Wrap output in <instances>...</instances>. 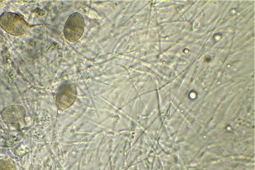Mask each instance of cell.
<instances>
[{
    "mask_svg": "<svg viewBox=\"0 0 255 170\" xmlns=\"http://www.w3.org/2000/svg\"><path fill=\"white\" fill-rule=\"evenodd\" d=\"M0 26L7 33L16 36L24 34L28 29L23 18L12 12H3L0 15Z\"/></svg>",
    "mask_w": 255,
    "mask_h": 170,
    "instance_id": "6da1fadb",
    "label": "cell"
},
{
    "mask_svg": "<svg viewBox=\"0 0 255 170\" xmlns=\"http://www.w3.org/2000/svg\"><path fill=\"white\" fill-rule=\"evenodd\" d=\"M25 109L22 106L12 105L6 107L1 113L2 119L8 123H14L24 117Z\"/></svg>",
    "mask_w": 255,
    "mask_h": 170,
    "instance_id": "277c9868",
    "label": "cell"
},
{
    "mask_svg": "<svg viewBox=\"0 0 255 170\" xmlns=\"http://www.w3.org/2000/svg\"><path fill=\"white\" fill-rule=\"evenodd\" d=\"M0 170H16L13 162L10 159L4 158L0 161Z\"/></svg>",
    "mask_w": 255,
    "mask_h": 170,
    "instance_id": "5b68a950",
    "label": "cell"
},
{
    "mask_svg": "<svg viewBox=\"0 0 255 170\" xmlns=\"http://www.w3.org/2000/svg\"><path fill=\"white\" fill-rule=\"evenodd\" d=\"M76 89L73 83L64 82L59 88L56 97V104L59 109L63 111L70 107L74 102Z\"/></svg>",
    "mask_w": 255,
    "mask_h": 170,
    "instance_id": "3957f363",
    "label": "cell"
},
{
    "mask_svg": "<svg viewBox=\"0 0 255 170\" xmlns=\"http://www.w3.org/2000/svg\"><path fill=\"white\" fill-rule=\"evenodd\" d=\"M85 26L84 18L79 12L71 14L67 20L64 27L65 38L70 42H75L83 35Z\"/></svg>",
    "mask_w": 255,
    "mask_h": 170,
    "instance_id": "7a4b0ae2",
    "label": "cell"
}]
</instances>
